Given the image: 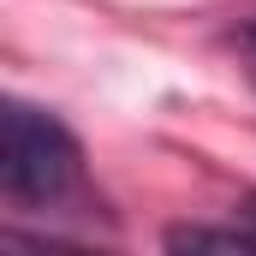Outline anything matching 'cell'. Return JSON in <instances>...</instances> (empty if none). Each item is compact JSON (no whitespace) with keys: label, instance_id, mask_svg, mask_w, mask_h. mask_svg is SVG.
Masks as SVG:
<instances>
[{"label":"cell","instance_id":"6da1fadb","mask_svg":"<svg viewBox=\"0 0 256 256\" xmlns=\"http://www.w3.org/2000/svg\"><path fill=\"white\" fill-rule=\"evenodd\" d=\"M84 179L78 137L30 102H6L0 114V191L6 202H66Z\"/></svg>","mask_w":256,"mask_h":256},{"label":"cell","instance_id":"7a4b0ae2","mask_svg":"<svg viewBox=\"0 0 256 256\" xmlns=\"http://www.w3.org/2000/svg\"><path fill=\"white\" fill-rule=\"evenodd\" d=\"M167 256H256V226L232 232V226H173L167 232Z\"/></svg>","mask_w":256,"mask_h":256},{"label":"cell","instance_id":"3957f363","mask_svg":"<svg viewBox=\"0 0 256 256\" xmlns=\"http://www.w3.org/2000/svg\"><path fill=\"white\" fill-rule=\"evenodd\" d=\"M0 256H90V250H78V244H54V238H30V232H6L0 238Z\"/></svg>","mask_w":256,"mask_h":256},{"label":"cell","instance_id":"277c9868","mask_svg":"<svg viewBox=\"0 0 256 256\" xmlns=\"http://www.w3.org/2000/svg\"><path fill=\"white\" fill-rule=\"evenodd\" d=\"M238 54H244V72L256 78V24L244 30V36H238Z\"/></svg>","mask_w":256,"mask_h":256},{"label":"cell","instance_id":"5b68a950","mask_svg":"<svg viewBox=\"0 0 256 256\" xmlns=\"http://www.w3.org/2000/svg\"><path fill=\"white\" fill-rule=\"evenodd\" d=\"M250 226H256V202H250Z\"/></svg>","mask_w":256,"mask_h":256}]
</instances>
